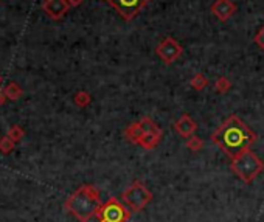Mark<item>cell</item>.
<instances>
[{"label": "cell", "instance_id": "10", "mask_svg": "<svg viewBox=\"0 0 264 222\" xmlns=\"http://www.w3.org/2000/svg\"><path fill=\"white\" fill-rule=\"evenodd\" d=\"M197 129V125H196V121L188 115V114H184L182 115L176 123H174V131L180 135V137H184V138H188L191 135H194Z\"/></svg>", "mask_w": 264, "mask_h": 222}, {"label": "cell", "instance_id": "17", "mask_svg": "<svg viewBox=\"0 0 264 222\" xmlns=\"http://www.w3.org/2000/svg\"><path fill=\"white\" fill-rule=\"evenodd\" d=\"M14 146H16V141H13L8 135L0 137V152L2 154H5V155L11 154Z\"/></svg>", "mask_w": 264, "mask_h": 222}, {"label": "cell", "instance_id": "24", "mask_svg": "<svg viewBox=\"0 0 264 222\" xmlns=\"http://www.w3.org/2000/svg\"><path fill=\"white\" fill-rule=\"evenodd\" d=\"M67 2H69V5H70V7H78V5L83 4L84 0H67Z\"/></svg>", "mask_w": 264, "mask_h": 222}, {"label": "cell", "instance_id": "16", "mask_svg": "<svg viewBox=\"0 0 264 222\" xmlns=\"http://www.w3.org/2000/svg\"><path fill=\"white\" fill-rule=\"evenodd\" d=\"M90 101H92V96H90V93L86 92V90H79V92H76L75 96H73V103H75L78 107H87V106L90 104Z\"/></svg>", "mask_w": 264, "mask_h": 222}, {"label": "cell", "instance_id": "8", "mask_svg": "<svg viewBox=\"0 0 264 222\" xmlns=\"http://www.w3.org/2000/svg\"><path fill=\"white\" fill-rule=\"evenodd\" d=\"M69 8L70 5L67 0H45L42 5V10L45 11V14L53 20L63 19L64 14L69 11Z\"/></svg>", "mask_w": 264, "mask_h": 222}, {"label": "cell", "instance_id": "5", "mask_svg": "<svg viewBox=\"0 0 264 222\" xmlns=\"http://www.w3.org/2000/svg\"><path fill=\"white\" fill-rule=\"evenodd\" d=\"M98 213L103 222H128L131 219V210L117 197H109Z\"/></svg>", "mask_w": 264, "mask_h": 222}, {"label": "cell", "instance_id": "11", "mask_svg": "<svg viewBox=\"0 0 264 222\" xmlns=\"http://www.w3.org/2000/svg\"><path fill=\"white\" fill-rule=\"evenodd\" d=\"M162 140V134H152V132H148V134H143V137L140 138L138 141V146H141L146 151H151L154 148H157V145L160 143Z\"/></svg>", "mask_w": 264, "mask_h": 222}, {"label": "cell", "instance_id": "15", "mask_svg": "<svg viewBox=\"0 0 264 222\" xmlns=\"http://www.w3.org/2000/svg\"><path fill=\"white\" fill-rule=\"evenodd\" d=\"M140 126H141V129H143V132L145 134H148V132H152V134H162V131H160V128L155 125V121L154 120H151L149 117H143L140 121Z\"/></svg>", "mask_w": 264, "mask_h": 222}, {"label": "cell", "instance_id": "1", "mask_svg": "<svg viewBox=\"0 0 264 222\" xmlns=\"http://www.w3.org/2000/svg\"><path fill=\"white\" fill-rule=\"evenodd\" d=\"M210 138L227 157L235 158L242 151L249 149L258 140V135L233 114L212 134Z\"/></svg>", "mask_w": 264, "mask_h": 222}, {"label": "cell", "instance_id": "12", "mask_svg": "<svg viewBox=\"0 0 264 222\" xmlns=\"http://www.w3.org/2000/svg\"><path fill=\"white\" fill-rule=\"evenodd\" d=\"M143 129H141V126H140V123L137 121V123H132L126 131H125V137L131 141V143H134V145H138V141H140V138L143 137Z\"/></svg>", "mask_w": 264, "mask_h": 222}, {"label": "cell", "instance_id": "3", "mask_svg": "<svg viewBox=\"0 0 264 222\" xmlns=\"http://www.w3.org/2000/svg\"><path fill=\"white\" fill-rule=\"evenodd\" d=\"M230 168L233 174L241 179L244 184H252V182L262 173L264 161L250 149L242 151L239 155L232 158Z\"/></svg>", "mask_w": 264, "mask_h": 222}, {"label": "cell", "instance_id": "7", "mask_svg": "<svg viewBox=\"0 0 264 222\" xmlns=\"http://www.w3.org/2000/svg\"><path fill=\"white\" fill-rule=\"evenodd\" d=\"M155 53L157 56L164 61L165 64H173L176 63V59H179L182 56V53H184V48H182V45L177 42V40L174 37H165L162 42L155 47Z\"/></svg>", "mask_w": 264, "mask_h": 222}, {"label": "cell", "instance_id": "14", "mask_svg": "<svg viewBox=\"0 0 264 222\" xmlns=\"http://www.w3.org/2000/svg\"><path fill=\"white\" fill-rule=\"evenodd\" d=\"M190 86L194 90H204L208 86V79L204 73H194V76L190 79Z\"/></svg>", "mask_w": 264, "mask_h": 222}, {"label": "cell", "instance_id": "4", "mask_svg": "<svg viewBox=\"0 0 264 222\" xmlns=\"http://www.w3.org/2000/svg\"><path fill=\"white\" fill-rule=\"evenodd\" d=\"M120 200L123 202L131 211L138 213L152 200V193L145 187V184H141V182L137 180L129 188H126L123 193H121Z\"/></svg>", "mask_w": 264, "mask_h": 222}, {"label": "cell", "instance_id": "20", "mask_svg": "<svg viewBox=\"0 0 264 222\" xmlns=\"http://www.w3.org/2000/svg\"><path fill=\"white\" fill-rule=\"evenodd\" d=\"M185 146L190 149V151H193V152H197L202 146H204V141H202L199 137H196V135H191V137H188V140H187V143H185Z\"/></svg>", "mask_w": 264, "mask_h": 222}, {"label": "cell", "instance_id": "25", "mask_svg": "<svg viewBox=\"0 0 264 222\" xmlns=\"http://www.w3.org/2000/svg\"><path fill=\"white\" fill-rule=\"evenodd\" d=\"M0 83H2V75H0Z\"/></svg>", "mask_w": 264, "mask_h": 222}, {"label": "cell", "instance_id": "23", "mask_svg": "<svg viewBox=\"0 0 264 222\" xmlns=\"http://www.w3.org/2000/svg\"><path fill=\"white\" fill-rule=\"evenodd\" d=\"M5 101H7V96H5V93H4V89L0 87V107L4 106V103H5Z\"/></svg>", "mask_w": 264, "mask_h": 222}, {"label": "cell", "instance_id": "18", "mask_svg": "<svg viewBox=\"0 0 264 222\" xmlns=\"http://www.w3.org/2000/svg\"><path fill=\"white\" fill-rule=\"evenodd\" d=\"M7 135H8V137H10L13 141H16V143H19V141L25 137V131H24L22 128H20L19 125H14V126H11V128L8 129Z\"/></svg>", "mask_w": 264, "mask_h": 222}, {"label": "cell", "instance_id": "26", "mask_svg": "<svg viewBox=\"0 0 264 222\" xmlns=\"http://www.w3.org/2000/svg\"><path fill=\"white\" fill-rule=\"evenodd\" d=\"M81 222H83V220H81Z\"/></svg>", "mask_w": 264, "mask_h": 222}, {"label": "cell", "instance_id": "6", "mask_svg": "<svg viewBox=\"0 0 264 222\" xmlns=\"http://www.w3.org/2000/svg\"><path fill=\"white\" fill-rule=\"evenodd\" d=\"M149 2L151 0H108V4L125 20H132Z\"/></svg>", "mask_w": 264, "mask_h": 222}, {"label": "cell", "instance_id": "21", "mask_svg": "<svg viewBox=\"0 0 264 222\" xmlns=\"http://www.w3.org/2000/svg\"><path fill=\"white\" fill-rule=\"evenodd\" d=\"M255 44L261 48V50H264V25L258 30V33L255 34Z\"/></svg>", "mask_w": 264, "mask_h": 222}, {"label": "cell", "instance_id": "9", "mask_svg": "<svg viewBox=\"0 0 264 222\" xmlns=\"http://www.w3.org/2000/svg\"><path fill=\"white\" fill-rule=\"evenodd\" d=\"M212 13L221 20V22H226V20H229L236 13V5L232 0H216L212 5Z\"/></svg>", "mask_w": 264, "mask_h": 222}, {"label": "cell", "instance_id": "13", "mask_svg": "<svg viewBox=\"0 0 264 222\" xmlns=\"http://www.w3.org/2000/svg\"><path fill=\"white\" fill-rule=\"evenodd\" d=\"M4 93H5L7 99H10V101H17L20 96L24 95V90H22V87H20L17 83L11 81V83H8V84L4 87Z\"/></svg>", "mask_w": 264, "mask_h": 222}, {"label": "cell", "instance_id": "19", "mask_svg": "<svg viewBox=\"0 0 264 222\" xmlns=\"http://www.w3.org/2000/svg\"><path fill=\"white\" fill-rule=\"evenodd\" d=\"M215 87H216V90H218L219 93H226V92L230 90L232 83H230V79H229V78H226V76H219V78L216 79V83H215Z\"/></svg>", "mask_w": 264, "mask_h": 222}, {"label": "cell", "instance_id": "2", "mask_svg": "<svg viewBox=\"0 0 264 222\" xmlns=\"http://www.w3.org/2000/svg\"><path fill=\"white\" fill-rule=\"evenodd\" d=\"M101 205L103 204H101L99 191L93 185H83L66 200L64 207L79 220H86L90 214L96 213Z\"/></svg>", "mask_w": 264, "mask_h": 222}, {"label": "cell", "instance_id": "22", "mask_svg": "<svg viewBox=\"0 0 264 222\" xmlns=\"http://www.w3.org/2000/svg\"><path fill=\"white\" fill-rule=\"evenodd\" d=\"M83 222H103V219H101V216H99V213L96 211V213H93V214H90L86 220H83Z\"/></svg>", "mask_w": 264, "mask_h": 222}]
</instances>
